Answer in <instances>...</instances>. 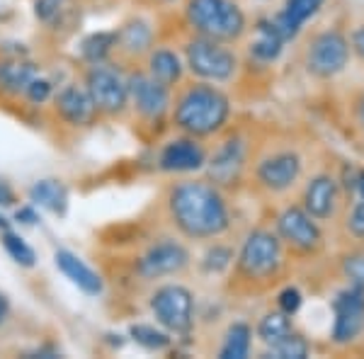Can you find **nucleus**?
<instances>
[{
  "instance_id": "nucleus-5",
  "label": "nucleus",
  "mask_w": 364,
  "mask_h": 359,
  "mask_svg": "<svg viewBox=\"0 0 364 359\" xmlns=\"http://www.w3.org/2000/svg\"><path fill=\"white\" fill-rule=\"evenodd\" d=\"M182 51H185L182 54L185 68L197 80L224 85L228 80H233V75L238 73V54L226 42H216V39L195 34V37L185 42Z\"/></svg>"
},
{
  "instance_id": "nucleus-27",
  "label": "nucleus",
  "mask_w": 364,
  "mask_h": 359,
  "mask_svg": "<svg viewBox=\"0 0 364 359\" xmlns=\"http://www.w3.org/2000/svg\"><path fill=\"white\" fill-rule=\"evenodd\" d=\"M129 338L149 352H163L173 345V335L166 328L151 326V323H134V326H129Z\"/></svg>"
},
{
  "instance_id": "nucleus-15",
  "label": "nucleus",
  "mask_w": 364,
  "mask_h": 359,
  "mask_svg": "<svg viewBox=\"0 0 364 359\" xmlns=\"http://www.w3.org/2000/svg\"><path fill=\"white\" fill-rule=\"evenodd\" d=\"M207 158L209 151L202 144V139L180 134V136L163 144L161 153H158V170L168 175L199 173V170H204V166H207Z\"/></svg>"
},
{
  "instance_id": "nucleus-4",
  "label": "nucleus",
  "mask_w": 364,
  "mask_h": 359,
  "mask_svg": "<svg viewBox=\"0 0 364 359\" xmlns=\"http://www.w3.org/2000/svg\"><path fill=\"white\" fill-rule=\"evenodd\" d=\"M185 20L192 32L233 44L248 32V15L236 0H185Z\"/></svg>"
},
{
  "instance_id": "nucleus-26",
  "label": "nucleus",
  "mask_w": 364,
  "mask_h": 359,
  "mask_svg": "<svg viewBox=\"0 0 364 359\" xmlns=\"http://www.w3.org/2000/svg\"><path fill=\"white\" fill-rule=\"evenodd\" d=\"M250 345H252V328L248 323L236 321L228 326V331L224 335V343H221L219 357L221 359H245L250 355Z\"/></svg>"
},
{
  "instance_id": "nucleus-20",
  "label": "nucleus",
  "mask_w": 364,
  "mask_h": 359,
  "mask_svg": "<svg viewBox=\"0 0 364 359\" xmlns=\"http://www.w3.org/2000/svg\"><path fill=\"white\" fill-rule=\"evenodd\" d=\"M146 73L166 87H180L185 78V58L168 46H154L146 56Z\"/></svg>"
},
{
  "instance_id": "nucleus-9",
  "label": "nucleus",
  "mask_w": 364,
  "mask_h": 359,
  "mask_svg": "<svg viewBox=\"0 0 364 359\" xmlns=\"http://www.w3.org/2000/svg\"><path fill=\"white\" fill-rule=\"evenodd\" d=\"M192 262V255L185 243L178 238H161L151 243L134 262V274L141 282H158L166 277L182 274Z\"/></svg>"
},
{
  "instance_id": "nucleus-8",
  "label": "nucleus",
  "mask_w": 364,
  "mask_h": 359,
  "mask_svg": "<svg viewBox=\"0 0 364 359\" xmlns=\"http://www.w3.org/2000/svg\"><path fill=\"white\" fill-rule=\"evenodd\" d=\"M83 85L102 117H119L129 109V80L109 63H90Z\"/></svg>"
},
{
  "instance_id": "nucleus-28",
  "label": "nucleus",
  "mask_w": 364,
  "mask_h": 359,
  "mask_svg": "<svg viewBox=\"0 0 364 359\" xmlns=\"http://www.w3.org/2000/svg\"><path fill=\"white\" fill-rule=\"evenodd\" d=\"M291 331H294V326H291V316L282 314L279 309L269 311V314L262 316L260 321H257V328H255L257 338H260L267 347L279 343V340L287 338Z\"/></svg>"
},
{
  "instance_id": "nucleus-39",
  "label": "nucleus",
  "mask_w": 364,
  "mask_h": 359,
  "mask_svg": "<svg viewBox=\"0 0 364 359\" xmlns=\"http://www.w3.org/2000/svg\"><path fill=\"white\" fill-rule=\"evenodd\" d=\"M15 221L17 223H25V226H34V223L39 221L37 216V209H34V204H29V207H20L15 211Z\"/></svg>"
},
{
  "instance_id": "nucleus-1",
  "label": "nucleus",
  "mask_w": 364,
  "mask_h": 359,
  "mask_svg": "<svg viewBox=\"0 0 364 359\" xmlns=\"http://www.w3.org/2000/svg\"><path fill=\"white\" fill-rule=\"evenodd\" d=\"M168 216L187 240H216L231 228L226 194L209 180H182L168 190Z\"/></svg>"
},
{
  "instance_id": "nucleus-41",
  "label": "nucleus",
  "mask_w": 364,
  "mask_h": 359,
  "mask_svg": "<svg viewBox=\"0 0 364 359\" xmlns=\"http://www.w3.org/2000/svg\"><path fill=\"white\" fill-rule=\"evenodd\" d=\"M357 122H360V129L364 132V95L357 100Z\"/></svg>"
},
{
  "instance_id": "nucleus-38",
  "label": "nucleus",
  "mask_w": 364,
  "mask_h": 359,
  "mask_svg": "<svg viewBox=\"0 0 364 359\" xmlns=\"http://www.w3.org/2000/svg\"><path fill=\"white\" fill-rule=\"evenodd\" d=\"M15 204H17V194L13 190V185L0 175V207H15Z\"/></svg>"
},
{
  "instance_id": "nucleus-3",
  "label": "nucleus",
  "mask_w": 364,
  "mask_h": 359,
  "mask_svg": "<svg viewBox=\"0 0 364 359\" xmlns=\"http://www.w3.org/2000/svg\"><path fill=\"white\" fill-rule=\"evenodd\" d=\"M284 269V243L267 228H255L245 235L236 252V279L250 286H267Z\"/></svg>"
},
{
  "instance_id": "nucleus-23",
  "label": "nucleus",
  "mask_w": 364,
  "mask_h": 359,
  "mask_svg": "<svg viewBox=\"0 0 364 359\" xmlns=\"http://www.w3.org/2000/svg\"><path fill=\"white\" fill-rule=\"evenodd\" d=\"M255 39L250 44V56L260 63H272L277 61L284 51L287 39L282 37V32L274 25L272 17H262V20L255 22Z\"/></svg>"
},
{
  "instance_id": "nucleus-7",
  "label": "nucleus",
  "mask_w": 364,
  "mask_h": 359,
  "mask_svg": "<svg viewBox=\"0 0 364 359\" xmlns=\"http://www.w3.org/2000/svg\"><path fill=\"white\" fill-rule=\"evenodd\" d=\"M352 58L350 39L340 29H323L309 39L304 51V66L309 75L318 80H331L348 68Z\"/></svg>"
},
{
  "instance_id": "nucleus-17",
  "label": "nucleus",
  "mask_w": 364,
  "mask_h": 359,
  "mask_svg": "<svg viewBox=\"0 0 364 359\" xmlns=\"http://www.w3.org/2000/svg\"><path fill=\"white\" fill-rule=\"evenodd\" d=\"M340 199H343V187L340 180L331 173L314 175L301 194V207L314 216L316 221H331L336 219L340 209Z\"/></svg>"
},
{
  "instance_id": "nucleus-25",
  "label": "nucleus",
  "mask_w": 364,
  "mask_h": 359,
  "mask_svg": "<svg viewBox=\"0 0 364 359\" xmlns=\"http://www.w3.org/2000/svg\"><path fill=\"white\" fill-rule=\"evenodd\" d=\"M114 51H117V29L92 32L80 42V56H83L87 66L90 63H107Z\"/></svg>"
},
{
  "instance_id": "nucleus-21",
  "label": "nucleus",
  "mask_w": 364,
  "mask_h": 359,
  "mask_svg": "<svg viewBox=\"0 0 364 359\" xmlns=\"http://www.w3.org/2000/svg\"><path fill=\"white\" fill-rule=\"evenodd\" d=\"M39 75V66L27 54H10L0 58V92L10 97L25 95L29 80Z\"/></svg>"
},
{
  "instance_id": "nucleus-35",
  "label": "nucleus",
  "mask_w": 364,
  "mask_h": 359,
  "mask_svg": "<svg viewBox=\"0 0 364 359\" xmlns=\"http://www.w3.org/2000/svg\"><path fill=\"white\" fill-rule=\"evenodd\" d=\"M345 228H348V233L352 238L364 243V202L362 199L352 202L348 216H345Z\"/></svg>"
},
{
  "instance_id": "nucleus-29",
  "label": "nucleus",
  "mask_w": 364,
  "mask_h": 359,
  "mask_svg": "<svg viewBox=\"0 0 364 359\" xmlns=\"http://www.w3.org/2000/svg\"><path fill=\"white\" fill-rule=\"evenodd\" d=\"M0 243H3L5 252H8L13 260L20 264V267H34L37 264V252H34L32 245L27 243L25 238H22L20 233L10 231V228H5L3 235H0Z\"/></svg>"
},
{
  "instance_id": "nucleus-34",
  "label": "nucleus",
  "mask_w": 364,
  "mask_h": 359,
  "mask_svg": "<svg viewBox=\"0 0 364 359\" xmlns=\"http://www.w3.org/2000/svg\"><path fill=\"white\" fill-rule=\"evenodd\" d=\"M68 0H34V15L44 25H56L61 15L66 13Z\"/></svg>"
},
{
  "instance_id": "nucleus-19",
  "label": "nucleus",
  "mask_w": 364,
  "mask_h": 359,
  "mask_svg": "<svg viewBox=\"0 0 364 359\" xmlns=\"http://www.w3.org/2000/svg\"><path fill=\"white\" fill-rule=\"evenodd\" d=\"M54 262L61 269V274L70 279V284H75L80 291L87 296H100L105 291V282L95 269L90 267L85 260H80L75 252L70 250H56L54 252Z\"/></svg>"
},
{
  "instance_id": "nucleus-12",
  "label": "nucleus",
  "mask_w": 364,
  "mask_h": 359,
  "mask_svg": "<svg viewBox=\"0 0 364 359\" xmlns=\"http://www.w3.org/2000/svg\"><path fill=\"white\" fill-rule=\"evenodd\" d=\"M255 182L269 194H284L291 187H296V182L304 175V158L291 149H279L269 151L267 156H262L255 163Z\"/></svg>"
},
{
  "instance_id": "nucleus-11",
  "label": "nucleus",
  "mask_w": 364,
  "mask_h": 359,
  "mask_svg": "<svg viewBox=\"0 0 364 359\" xmlns=\"http://www.w3.org/2000/svg\"><path fill=\"white\" fill-rule=\"evenodd\" d=\"M274 233L284 243V248L299 255H316L323 248L321 221H316L301 204H289L274 219Z\"/></svg>"
},
{
  "instance_id": "nucleus-14",
  "label": "nucleus",
  "mask_w": 364,
  "mask_h": 359,
  "mask_svg": "<svg viewBox=\"0 0 364 359\" xmlns=\"http://www.w3.org/2000/svg\"><path fill=\"white\" fill-rule=\"evenodd\" d=\"M364 333V286L348 284L333 299V331L336 345H350Z\"/></svg>"
},
{
  "instance_id": "nucleus-37",
  "label": "nucleus",
  "mask_w": 364,
  "mask_h": 359,
  "mask_svg": "<svg viewBox=\"0 0 364 359\" xmlns=\"http://www.w3.org/2000/svg\"><path fill=\"white\" fill-rule=\"evenodd\" d=\"M348 39H350L352 54L360 58V61H364V25H357L355 29H352V34Z\"/></svg>"
},
{
  "instance_id": "nucleus-36",
  "label": "nucleus",
  "mask_w": 364,
  "mask_h": 359,
  "mask_svg": "<svg viewBox=\"0 0 364 359\" xmlns=\"http://www.w3.org/2000/svg\"><path fill=\"white\" fill-rule=\"evenodd\" d=\"M301 304H304V294L299 291L296 286H284V289L277 294V309L287 316H296Z\"/></svg>"
},
{
  "instance_id": "nucleus-6",
  "label": "nucleus",
  "mask_w": 364,
  "mask_h": 359,
  "mask_svg": "<svg viewBox=\"0 0 364 359\" xmlns=\"http://www.w3.org/2000/svg\"><path fill=\"white\" fill-rule=\"evenodd\" d=\"M149 309L156 323L170 335H190L195 328V294L185 284L168 282L156 286L149 299Z\"/></svg>"
},
{
  "instance_id": "nucleus-32",
  "label": "nucleus",
  "mask_w": 364,
  "mask_h": 359,
  "mask_svg": "<svg viewBox=\"0 0 364 359\" xmlns=\"http://www.w3.org/2000/svg\"><path fill=\"white\" fill-rule=\"evenodd\" d=\"M340 272L348 279V284L364 286V248L345 252L343 260H340Z\"/></svg>"
},
{
  "instance_id": "nucleus-16",
  "label": "nucleus",
  "mask_w": 364,
  "mask_h": 359,
  "mask_svg": "<svg viewBox=\"0 0 364 359\" xmlns=\"http://www.w3.org/2000/svg\"><path fill=\"white\" fill-rule=\"evenodd\" d=\"M54 112L63 124L73 129H87L100 119V112L83 83H68L54 92Z\"/></svg>"
},
{
  "instance_id": "nucleus-13",
  "label": "nucleus",
  "mask_w": 364,
  "mask_h": 359,
  "mask_svg": "<svg viewBox=\"0 0 364 359\" xmlns=\"http://www.w3.org/2000/svg\"><path fill=\"white\" fill-rule=\"evenodd\" d=\"M129 107L136 112L139 119L149 124H161L173 107V95L170 87L161 85L158 80L151 78L146 70H136L129 75Z\"/></svg>"
},
{
  "instance_id": "nucleus-44",
  "label": "nucleus",
  "mask_w": 364,
  "mask_h": 359,
  "mask_svg": "<svg viewBox=\"0 0 364 359\" xmlns=\"http://www.w3.org/2000/svg\"><path fill=\"white\" fill-rule=\"evenodd\" d=\"M166 3H170V0H166Z\"/></svg>"
},
{
  "instance_id": "nucleus-2",
  "label": "nucleus",
  "mask_w": 364,
  "mask_h": 359,
  "mask_svg": "<svg viewBox=\"0 0 364 359\" xmlns=\"http://www.w3.org/2000/svg\"><path fill=\"white\" fill-rule=\"evenodd\" d=\"M231 97L216 83L195 80L182 85L170 107V119L180 134L195 139L219 136L231 122Z\"/></svg>"
},
{
  "instance_id": "nucleus-33",
  "label": "nucleus",
  "mask_w": 364,
  "mask_h": 359,
  "mask_svg": "<svg viewBox=\"0 0 364 359\" xmlns=\"http://www.w3.org/2000/svg\"><path fill=\"white\" fill-rule=\"evenodd\" d=\"M22 97L32 105L49 102V100H54V83H51L49 78H44V75H34V78L29 80V85L25 87V95Z\"/></svg>"
},
{
  "instance_id": "nucleus-18",
  "label": "nucleus",
  "mask_w": 364,
  "mask_h": 359,
  "mask_svg": "<svg viewBox=\"0 0 364 359\" xmlns=\"http://www.w3.org/2000/svg\"><path fill=\"white\" fill-rule=\"evenodd\" d=\"M156 46L154 25L144 17H132L117 29V51L127 58H146Z\"/></svg>"
},
{
  "instance_id": "nucleus-42",
  "label": "nucleus",
  "mask_w": 364,
  "mask_h": 359,
  "mask_svg": "<svg viewBox=\"0 0 364 359\" xmlns=\"http://www.w3.org/2000/svg\"><path fill=\"white\" fill-rule=\"evenodd\" d=\"M8 311H10V304H8V299L0 294V323L5 321V316H8Z\"/></svg>"
},
{
  "instance_id": "nucleus-43",
  "label": "nucleus",
  "mask_w": 364,
  "mask_h": 359,
  "mask_svg": "<svg viewBox=\"0 0 364 359\" xmlns=\"http://www.w3.org/2000/svg\"><path fill=\"white\" fill-rule=\"evenodd\" d=\"M5 228H10V221L5 219L3 214H0V231H5Z\"/></svg>"
},
{
  "instance_id": "nucleus-24",
  "label": "nucleus",
  "mask_w": 364,
  "mask_h": 359,
  "mask_svg": "<svg viewBox=\"0 0 364 359\" xmlns=\"http://www.w3.org/2000/svg\"><path fill=\"white\" fill-rule=\"evenodd\" d=\"M29 202L34 207H42L49 214L63 216L68 211V190L61 180L56 178H44L37 180L29 187Z\"/></svg>"
},
{
  "instance_id": "nucleus-31",
  "label": "nucleus",
  "mask_w": 364,
  "mask_h": 359,
  "mask_svg": "<svg viewBox=\"0 0 364 359\" xmlns=\"http://www.w3.org/2000/svg\"><path fill=\"white\" fill-rule=\"evenodd\" d=\"M236 260V250L224 243H211L202 255V269L207 274H221Z\"/></svg>"
},
{
  "instance_id": "nucleus-22",
  "label": "nucleus",
  "mask_w": 364,
  "mask_h": 359,
  "mask_svg": "<svg viewBox=\"0 0 364 359\" xmlns=\"http://www.w3.org/2000/svg\"><path fill=\"white\" fill-rule=\"evenodd\" d=\"M323 5H326V0H284V8H282L272 20L282 32V37H284L287 42H291V39H296L299 32L306 27V22L314 20V17L321 13Z\"/></svg>"
},
{
  "instance_id": "nucleus-10",
  "label": "nucleus",
  "mask_w": 364,
  "mask_h": 359,
  "mask_svg": "<svg viewBox=\"0 0 364 359\" xmlns=\"http://www.w3.org/2000/svg\"><path fill=\"white\" fill-rule=\"evenodd\" d=\"M248 156L250 146L245 136L240 134H231L221 144H216V149L209 153L207 158V180L214 182L221 190H233L238 187L245 178V170H248Z\"/></svg>"
},
{
  "instance_id": "nucleus-30",
  "label": "nucleus",
  "mask_w": 364,
  "mask_h": 359,
  "mask_svg": "<svg viewBox=\"0 0 364 359\" xmlns=\"http://www.w3.org/2000/svg\"><path fill=\"white\" fill-rule=\"evenodd\" d=\"M309 352H311L309 340L296 331H291L287 338H282L279 343L267 347V357H274V359H304V357H309Z\"/></svg>"
},
{
  "instance_id": "nucleus-40",
  "label": "nucleus",
  "mask_w": 364,
  "mask_h": 359,
  "mask_svg": "<svg viewBox=\"0 0 364 359\" xmlns=\"http://www.w3.org/2000/svg\"><path fill=\"white\" fill-rule=\"evenodd\" d=\"M355 194L364 202V168H360V173H357V187H355Z\"/></svg>"
}]
</instances>
